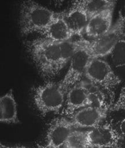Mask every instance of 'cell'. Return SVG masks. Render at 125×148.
<instances>
[{
    "label": "cell",
    "instance_id": "19",
    "mask_svg": "<svg viewBox=\"0 0 125 148\" xmlns=\"http://www.w3.org/2000/svg\"><path fill=\"white\" fill-rule=\"evenodd\" d=\"M110 110L125 112V86L122 88L115 103L110 107Z\"/></svg>",
    "mask_w": 125,
    "mask_h": 148
},
{
    "label": "cell",
    "instance_id": "11",
    "mask_svg": "<svg viewBox=\"0 0 125 148\" xmlns=\"http://www.w3.org/2000/svg\"><path fill=\"white\" fill-rule=\"evenodd\" d=\"M114 10L111 9L89 18L85 31L86 37L92 40L108 33L113 26Z\"/></svg>",
    "mask_w": 125,
    "mask_h": 148
},
{
    "label": "cell",
    "instance_id": "2",
    "mask_svg": "<svg viewBox=\"0 0 125 148\" xmlns=\"http://www.w3.org/2000/svg\"><path fill=\"white\" fill-rule=\"evenodd\" d=\"M57 15L58 13L34 1H24L19 9L20 33L24 36L35 32L42 34Z\"/></svg>",
    "mask_w": 125,
    "mask_h": 148
},
{
    "label": "cell",
    "instance_id": "15",
    "mask_svg": "<svg viewBox=\"0 0 125 148\" xmlns=\"http://www.w3.org/2000/svg\"><path fill=\"white\" fill-rule=\"evenodd\" d=\"M88 16L89 18L106 10L114 9L115 2L110 0H82L79 1Z\"/></svg>",
    "mask_w": 125,
    "mask_h": 148
},
{
    "label": "cell",
    "instance_id": "1",
    "mask_svg": "<svg viewBox=\"0 0 125 148\" xmlns=\"http://www.w3.org/2000/svg\"><path fill=\"white\" fill-rule=\"evenodd\" d=\"M27 49L43 77L52 79L62 70L60 43L44 37L38 38L27 42Z\"/></svg>",
    "mask_w": 125,
    "mask_h": 148
},
{
    "label": "cell",
    "instance_id": "4",
    "mask_svg": "<svg viewBox=\"0 0 125 148\" xmlns=\"http://www.w3.org/2000/svg\"><path fill=\"white\" fill-rule=\"evenodd\" d=\"M67 92L60 82L48 81L36 88L33 97L34 103L43 115L58 113L65 105Z\"/></svg>",
    "mask_w": 125,
    "mask_h": 148
},
{
    "label": "cell",
    "instance_id": "14",
    "mask_svg": "<svg viewBox=\"0 0 125 148\" xmlns=\"http://www.w3.org/2000/svg\"><path fill=\"white\" fill-rule=\"evenodd\" d=\"M0 121L4 124H17L19 122L17 103L10 90L0 98Z\"/></svg>",
    "mask_w": 125,
    "mask_h": 148
},
{
    "label": "cell",
    "instance_id": "21",
    "mask_svg": "<svg viewBox=\"0 0 125 148\" xmlns=\"http://www.w3.org/2000/svg\"><path fill=\"white\" fill-rule=\"evenodd\" d=\"M117 131L122 137H125V118L119 122Z\"/></svg>",
    "mask_w": 125,
    "mask_h": 148
},
{
    "label": "cell",
    "instance_id": "8",
    "mask_svg": "<svg viewBox=\"0 0 125 148\" xmlns=\"http://www.w3.org/2000/svg\"><path fill=\"white\" fill-rule=\"evenodd\" d=\"M89 148H119L122 137L109 123L86 130Z\"/></svg>",
    "mask_w": 125,
    "mask_h": 148
},
{
    "label": "cell",
    "instance_id": "16",
    "mask_svg": "<svg viewBox=\"0 0 125 148\" xmlns=\"http://www.w3.org/2000/svg\"><path fill=\"white\" fill-rule=\"evenodd\" d=\"M83 40H69L60 43L61 62L62 69L70 62L82 44Z\"/></svg>",
    "mask_w": 125,
    "mask_h": 148
},
{
    "label": "cell",
    "instance_id": "24",
    "mask_svg": "<svg viewBox=\"0 0 125 148\" xmlns=\"http://www.w3.org/2000/svg\"><path fill=\"white\" fill-rule=\"evenodd\" d=\"M41 148H46V147H44V146H43V147H41Z\"/></svg>",
    "mask_w": 125,
    "mask_h": 148
},
{
    "label": "cell",
    "instance_id": "6",
    "mask_svg": "<svg viewBox=\"0 0 125 148\" xmlns=\"http://www.w3.org/2000/svg\"><path fill=\"white\" fill-rule=\"evenodd\" d=\"M93 59L87 45V40H83L80 48L69 62L67 73L60 82L67 91L84 79L86 69Z\"/></svg>",
    "mask_w": 125,
    "mask_h": 148
},
{
    "label": "cell",
    "instance_id": "3",
    "mask_svg": "<svg viewBox=\"0 0 125 148\" xmlns=\"http://www.w3.org/2000/svg\"><path fill=\"white\" fill-rule=\"evenodd\" d=\"M106 95L96 86L83 79L68 91L65 112L69 117L84 108L106 103Z\"/></svg>",
    "mask_w": 125,
    "mask_h": 148
},
{
    "label": "cell",
    "instance_id": "17",
    "mask_svg": "<svg viewBox=\"0 0 125 148\" xmlns=\"http://www.w3.org/2000/svg\"><path fill=\"white\" fill-rule=\"evenodd\" d=\"M63 148H89L86 130L75 129L66 140Z\"/></svg>",
    "mask_w": 125,
    "mask_h": 148
},
{
    "label": "cell",
    "instance_id": "20",
    "mask_svg": "<svg viewBox=\"0 0 125 148\" xmlns=\"http://www.w3.org/2000/svg\"><path fill=\"white\" fill-rule=\"evenodd\" d=\"M113 26L120 33L122 37H125V13L124 16H120Z\"/></svg>",
    "mask_w": 125,
    "mask_h": 148
},
{
    "label": "cell",
    "instance_id": "18",
    "mask_svg": "<svg viewBox=\"0 0 125 148\" xmlns=\"http://www.w3.org/2000/svg\"><path fill=\"white\" fill-rule=\"evenodd\" d=\"M110 56L115 67H125V37H121L118 40Z\"/></svg>",
    "mask_w": 125,
    "mask_h": 148
},
{
    "label": "cell",
    "instance_id": "22",
    "mask_svg": "<svg viewBox=\"0 0 125 148\" xmlns=\"http://www.w3.org/2000/svg\"><path fill=\"white\" fill-rule=\"evenodd\" d=\"M0 148H30L23 145H7L1 144Z\"/></svg>",
    "mask_w": 125,
    "mask_h": 148
},
{
    "label": "cell",
    "instance_id": "7",
    "mask_svg": "<svg viewBox=\"0 0 125 148\" xmlns=\"http://www.w3.org/2000/svg\"><path fill=\"white\" fill-rule=\"evenodd\" d=\"M109 110L110 108L107 102L94 105L75 112L70 119L76 129H92L103 123Z\"/></svg>",
    "mask_w": 125,
    "mask_h": 148
},
{
    "label": "cell",
    "instance_id": "9",
    "mask_svg": "<svg viewBox=\"0 0 125 148\" xmlns=\"http://www.w3.org/2000/svg\"><path fill=\"white\" fill-rule=\"evenodd\" d=\"M75 129L70 120L65 117H58L50 122L47 130L45 147L63 148L66 140Z\"/></svg>",
    "mask_w": 125,
    "mask_h": 148
},
{
    "label": "cell",
    "instance_id": "12",
    "mask_svg": "<svg viewBox=\"0 0 125 148\" xmlns=\"http://www.w3.org/2000/svg\"><path fill=\"white\" fill-rule=\"evenodd\" d=\"M61 15L73 36H82L85 34L89 17L79 1L74 2L72 7Z\"/></svg>",
    "mask_w": 125,
    "mask_h": 148
},
{
    "label": "cell",
    "instance_id": "10",
    "mask_svg": "<svg viewBox=\"0 0 125 148\" xmlns=\"http://www.w3.org/2000/svg\"><path fill=\"white\" fill-rule=\"evenodd\" d=\"M122 36L113 26L111 31L101 37L87 40V45L93 58H103L110 55L118 40Z\"/></svg>",
    "mask_w": 125,
    "mask_h": 148
},
{
    "label": "cell",
    "instance_id": "13",
    "mask_svg": "<svg viewBox=\"0 0 125 148\" xmlns=\"http://www.w3.org/2000/svg\"><path fill=\"white\" fill-rule=\"evenodd\" d=\"M42 34L44 37L57 43L70 40L74 36L61 13L58 14L55 18L42 32Z\"/></svg>",
    "mask_w": 125,
    "mask_h": 148
},
{
    "label": "cell",
    "instance_id": "23",
    "mask_svg": "<svg viewBox=\"0 0 125 148\" xmlns=\"http://www.w3.org/2000/svg\"><path fill=\"white\" fill-rule=\"evenodd\" d=\"M119 148H125V137H122Z\"/></svg>",
    "mask_w": 125,
    "mask_h": 148
},
{
    "label": "cell",
    "instance_id": "5",
    "mask_svg": "<svg viewBox=\"0 0 125 148\" xmlns=\"http://www.w3.org/2000/svg\"><path fill=\"white\" fill-rule=\"evenodd\" d=\"M84 79L99 88L110 99L121 84V79L114 73L109 63L102 58H93L89 63Z\"/></svg>",
    "mask_w": 125,
    "mask_h": 148
}]
</instances>
